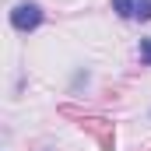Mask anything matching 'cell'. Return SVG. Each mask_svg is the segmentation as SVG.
I'll return each instance as SVG.
<instances>
[{
	"label": "cell",
	"instance_id": "cell-1",
	"mask_svg": "<svg viewBox=\"0 0 151 151\" xmlns=\"http://www.w3.org/2000/svg\"><path fill=\"white\" fill-rule=\"evenodd\" d=\"M11 25L18 28V32H32L42 25V11H39L35 4H18L14 11H11Z\"/></svg>",
	"mask_w": 151,
	"mask_h": 151
},
{
	"label": "cell",
	"instance_id": "cell-2",
	"mask_svg": "<svg viewBox=\"0 0 151 151\" xmlns=\"http://www.w3.org/2000/svg\"><path fill=\"white\" fill-rule=\"evenodd\" d=\"M113 11L119 14V18H137V0H113Z\"/></svg>",
	"mask_w": 151,
	"mask_h": 151
},
{
	"label": "cell",
	"instance_id": "cell-3",
	"mask_svg": "<svg viewBox=\"0 0 151 151\" xmlns=\"http://www.w3.org/2000/svg\"><path fill=\"white\" fill-rule=\"evenodd\" d=\"M141 60H144V63H151V39H144V42H141Z\"/></svg>",
	"mask_w": 151,
	"mask_h": 151
}]
</instances>
